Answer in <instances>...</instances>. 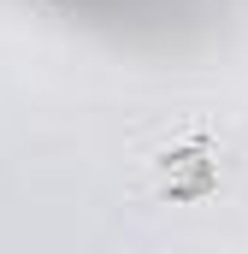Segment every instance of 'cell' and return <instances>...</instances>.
Listing matches in <instances>:
<instances>
[{
	"mask_svg": "<svg viewBox=\"0 0 248 254\" xmlns=\"http://www.w3.org/2000/svg\"><path fill=\"white\" fill-rule=\"evenodd\" d=\"M130 166L142 172V184L160 201H201V195H213L243 166V154H237V142H231L225 125H213V119H178V125L142 136Z\"/></svg>",
	"mask_w": 248,
	"mask_h": 254,
	"instance_id": "cell-1",
	"label": "cell"
}]
</instances>
